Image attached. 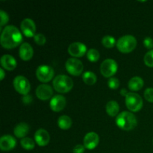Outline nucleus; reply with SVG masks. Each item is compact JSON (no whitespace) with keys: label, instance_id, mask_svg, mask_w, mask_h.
<instances>
[{"label":"nucleus","instance_id":"1","mask_svg":"<svg viewBox=\"0 0 153 153\" xmlns=\"http://www.w3.org/2000/svg\"><path fill=\"white\" fill-rule=\"evenodd\" d=\"M22 41V34L14 25H7L1 32V45L4 49H13L19 46Z\"/></svg>","mask_w":153,"mask_h":153},{"label":"nucleus","instance_id":"2","mask_svg":"<svg viewBox=\"0 0 153 153\" xmlns=\"http://www.w3.org/2000/svg\"><path fill=\"white\" fill-rule=\"evenodd\" d=\"M116 123L121 129L130 131L135 128L137 121L136 117L131 112L123 111L117 117Z\"/></svg>","mask_w":153,"mask_h":153},{"label":"nucleus","instance_id":"3","mask_svg":"<svg viewBox=\"0 0 153 153\" xmlns=\"http://www.w3.org/2000/svg\"><path fill=\"white\" fill-rule=\"evenodd\" d=\"M53 86L57 92L64 94L71 91L73 87V82L69 76L59 75L54 79Z\"/></svg>","mask_w":153,"mask_h":153},{"label":"nucleus","instance_id":"4","mask_svg":"<svg viewBox=\"0 0 153 153\" xmlns=\"http://www.w3.org/2000/svg\"><path fill=\"white\" fill-rule=\"evenodd\" d=\"M137 40L132 35H125L119 39L117 42V48L123 53H129L135 49Z\"/></svg>","mask_w":153,"mask_h":153},{"label":"nucleus","instance_id":"5","mask_svg":"<svg viewBox=\"0 0 153 153\" xmlns=\"http://www.w3.org/2000/svg\"><path fill=\"white\" fill-rule=\"evenodd\" d=\"M126 105L128 110L132 112H137L143 107V100L137 94L128 93L126 97Z\"/></svg>","mask_w":153,"mask_h":153},{"label":"nucleus","instance_id":"6","mask_svg":"<svg viewBox=\"0 0 153 153\" xmlns=\"http://www.w3.org/2000/svg\"><path fill=\"white\" fill-rule=\"evenodd\" d=\"M118 69L117 64L113 59H105L100 66V72L104 77H112L117 73Z\"/></svg>","mask_w":153,"mask_h":153},{"label":"nucleus","instance_id":"7","mask_svg":"<svg viewBox=\"0 0 153 153\" xmlns=\"http://www.w3.org/2000/svg\"><path fill=\"white\" fill-rule=\"evenodd\" d=\"M54 74H55V72H54L53 68L50 66L45 65V64L39 66L36 70V76L37 79L44 83L52 80Z\"/></svg>","mask_w":153,"mask_h":153},{"label":"nucleus","instance_id":"8","mask_svg":"<svg viewBox=\"0 0 153 153\" xmlns=\"http://www.w3.org/2000/svg\"><path fill=\"white\" fill-rule=\"evenodd\" d=\"M13 86L19 94L27 95L31 89V85L28 79L22 76H18L13 80Z\"/></svg>","mask_w":153,"mask_h":153},{"label":"nucleus","instance_id":"9","mask_svg":"<svg viewBox=\"0 0 153 153\" xmlns=\"http://www.w3.org/2000/svg\"><path fill=\"white\" fill-rule=\"evenodd\" d=\"M65 67L67 71L73 76L81 75L84 69V66L82 61L74 58H69L66 62Z\"/></svg>","mask_w":153,"mask_h":153},{"label":"nucleus","instance_id":"10","mask_svg":"<svg viewBox=\"0 0 153 153\" xmlns=\"http://www.w3.org/2000/svg\"><path fill=\"white\" fill-rule=\"evenodd\" d=\"M21 30L25 36L27 37H34L36 31V25L34 21L29 18L24 19L20 25Z\"/></svg>","mask_w":153,"mask_h":153},{"label":"nucleus","instance_id":"11","mask_svg":"<svg viewBox=\"0 0 153 153\" xmlns=\"http://www.w3.org/2000/svg\"><path fill=\"white\" fill-rule=\"evenodd\" d=\"M87 47L84 43L80 42H74L71 43L68 47V52L70 55L76 58L84 56L86 53Z\"/></svg>","mask_w":153,"mask_h":153},{"label":"nucleus","instance_id":"12","mask_svg":"<svg viewBox=\"0 0 153 153\" xmlns=\"http://www.w3.org/2000/svg\"><path fill=\"white\" fill-rule=\"evenodd\" d=\"M53 95V90L49 85H40L36 90V96L41 100H47Z\"/></svg>","mask_w":153,"mask_h":153},{"label":"nucleus","instance_id":"13","mask_svg":"<svg viewBox=\"0 0 153 153\" xmlns=\"http://www.w3.org/2000/svg\"><path fill=\"white\" fill-rule=\"evenodd\" d=\"M100 137L95 132H89L84 137V146L86 149L92 150L95 149L99 144Z\"/></svg>","mask_w":153,"mask_h":153},{"label":"nucleus","instance_id":"14","mask_svg":"<svg viewBox=\"0 0 153 153\" xmlns=\"http://www.w3.org/2000/svg\"><path fill=\"white\" fill-rule=\"evenodd\" d=\"M16 139L11 135H3L0 139V149L2 151L12 150L16 146Z\"/></svg>","mask_w":153,"mask_h":153},{"label":"nucleus","instance_id":"15","mask_svg":"<svg viewBox=\"0 0 153 153\" xmlns=\"http://www.w3.org/2000/svg\"><path fill=\"white\" fill-rule=\"evenodd\" d=\"M34 140L37 145L40 146H45L48 145L50 140L49 134L46 130L40 128L34 134Z\"/></svg>","mask_w":153,"mask_h":153},{"label":"nucleus","instance_id":"16","mask_svg":"<svg viewBox=\"0 0 153 153\" xmlns=\"http://www.w3.org/2000/svg\"><path fill=\"white\" fill-rule=\"evenodd\" d=\"M66 99L61 95H55L50 102V108L53 111L58 112L62 111L66 105Z\"/></svg>","mask_w":153,"mask_h":153},{"label":"nucleus","instance_id":"17","mask_svg":"<svg viewBox=\"0 0 153 153\" xmlns=\"http://www.w3.org/2000/svg\"><path fill=\"white\" fill-rule=\"evenodd\" d=\"M19 53L21 59L25 61H27L31 59L33 54H34V50H33L32 47H31V46L29 43H23L20 46Z\"/></svg>","mask_w":153,"mask_h":153},{"label":"nucleus","instance_id":"18","mask_svg":"<svg viewBox=\"0 0 153 153\" xmlns=\"http://www.w3.org/2000/svg\"><path fill=\"white\" fill-rule=\"evenodd\" d=\"M1 65L2 68L7 70H13L16 67V59L10 55H4L1 58Z\"/></svg>","mask_w":153,"mask_h":153},{"label":"nucleus","instance_id":"19","mask_svg":"<svg viewBox=\"0 0 153 153\" xmlns=\"http://www.w3.org/2000/svg\"><path fill=\"white\" fill-rule=\"evenodd\" d=\"M29 126L25 123H20L15 126L13 132L18 138H24L29 131Z\"/></svg>","mask_w":153,"mask_h":153},{"label":"nucleus","instance_id":"20","mask_svg":"<svg viewBox=\"0 0 153 153\" xmlns=\"http://www.w3.org/2000/svg\"><path fill=\"white\" fill-rule=\"evenodd\" d=\"M144 85L143 79L139 76L131 78L128 82V88L132 91H138L141 89Z\"/></svg>","mask_w":153,"mask_h":153},{"label":"nucleus","instance_id":"21","mask_svg":"<svg viewBox=\"0 0 153 153\" xmlns=\"http://www.w3.org/2000/svg\"><path fill=\"white\" fill-rule=\"evenodd\" d=\"M106 112H107L108 114L111 117H115L118 113H119L120 111V106L118 105V103L116 101H111L108 102L106 105Z\"/></svg>","mask_w":153,"mask_h":153},{"label":"nucleus","instance_id":"22","mask_svg":"<svg viewBox=\"0 0 153 153\" xmlns=\"http://www.w3.org/2000/svg\"><path fill=\"white\" fill-rule=\"evenodd\" d=\"M58 125L61 129H68L72 126V120L67 115H63L58 118Z\"/></svg>","mask_w":153,"mask_h":153},{"label":"nucleus","instance_id":"23","mask_svg":"<svg viewBox=\"0 0 153 153\" xmlns=\"http://www.w3.org/2000/svg\"><path fill=\"white\" fill-rule=\"evenodd\" d=\"M84 82L88 85H93L97 82V76L91 71H87L82 76Z\"/></svg>","mask_w":153,"mask_h":153},{"label":"nucleus","instance_id":"24","mask_svg":"<svg viewBox=\"0 0 153 153\" xmlns=\"http://www.w3.org/2000/svg\"><path fill=\"white\" fill-rule=\"evenodd\" d=\"M21 146L23 149H26V150H32L35 146V143L34 140L29 137H24L20 141Z\"/></svg>","mask_w":153,"mask_h":153},{"label":"nucleus","instance_id":"25","mask_svg":"<svg viewBox=\"0 0 153 153\" xmlns=\"http://www.w3.org/2000/svg\"><path fill=\"white\" fill-rule=\"evenodd\" d=\"M102 43L105 48L111 49V48H113L114 46L115 43H116V40L112 36L105 35L102 39Z\"/></svg>","mask_w":153,"mask_h":153},{"label":"nucleus","instance_id":"26","mask_svg":"<svg viewBox=\"0 0 153 153\" xmlns=\"http://www.w3.org/2000/svg\"><path fill=\"white\" fill-rule=\"evenodd\" d=\"M87 57L88 59L91 62H97L100 59V52L95 49H91L87 53Z\"/></svg>","mask_w":153,"mask_h":153},{"label":"nucleus","instance_id":"27","mask_svg":"<svg viewBox=\"0 0 153 153\" xmlns=\"http://www.w3.org/2000/svg\"><path fill=\"white\" fill-rule=\"evenodd\" d=\"M144 63L147 67H153V49L146 52L144 56Z\"/></svg>","mask_w":153,"mask_h":153},{"label":"nucleus","instance_id":"28","mask_svg":"<svg viewBox=\"0 0 153 153\" xmlns=\"http://www.w3.org/2000/svg\"><path fill=\"white\" fill-rule=\"evenodd\" d=\"M108 85L111 89H117L120 86V81L117 78L111 77L108 79Z\"/></svg>","mask_w":153,"mask_h":153},{"label":"nucleus","instance_id":"29","mask_svg":"<svg viewBox=\"0 0 153 153\" xmlns=\"http://www.w3.org/2000/svg\"><path fill=\"white\" fill-rule=\"evenodd\" d=\"M34 42L38 45H44L46 43V37L43 34H37L34 37Z\"/></svg>","mask_w":153,"mask_h":153},{"label":"nucleus","instance_id":"30","mask_svg":"<svg viewBox=\"0 0 153 153\" xmlns=\"http://www.w3.org/2000/svg\"><path fill=\"white\" fill-rule=\"evenodd\" d=\"M0 16H1V22H0V26L2 27L7 23V22L9 21V16L8 15H7V13L2 10H0Z\"/></svg>","mask_w":153,"mask_h":153},{"label":"nucleus","instance_id":"31","mask_svg":"<svg viewBox=\"0 0 153 153\" xmlns=\"http://www.w3.org/2000/svg\"><path fill=\"white\" fill-rule=\"evenodd\" d=\"M144 97L148 102H153V88H149L144 91Z\"/></svg>","mask_w":153,"mask_h":153},{"label":"nucleus","instance_id":"32","mask_svg":"<svg viewBox=\"0 0 153 153\" xmlns=\"http://www.w3.org/2000/svg\"><path fill=\"white\" fill-rule=\"evenodd\" d=\"M143 44L146 49H149L151 50V49L153 48V39L149 37H146L143 40Z\"/></svg>","mask_w":153,"mask_h":153},{"label":"nucleus","instance_id":"33","mask_svg":"<svg viewBox=\"0 0 153 153\" xmlns=\"http://www.w3.org/2000/svg\"><path fill=\"white\" fill-rule=\"evenodd\" d=\"M85 150V146L82 144H78L76 146H75V147L73 148V153H84Z\"/></svg>","mask_w":153,"mask_h":153},{"label":"nucleus","instance_id":"34","mask_svg":"<svg viewBox=\"0 0 153 153\" xmlns=\"http://www.w3.org/2000/svg\"><path fill=\"white\" fill-rule=\"evenodd\" d=\"M22 101H23V103H25V104L31 103L32 102V97L27 94V95H25L22 97Z\"/></svg>","mask_w":153,"mask_h":153},{"label":"nucleus","instance_id":"35","mask_svg":"<svg viewBox=\"0 0 153 153\" xmlns=\"http://www.w3.org/2000/svg\"><path fill=\"white\" fill-rule=\"evenodd\" d=\"M0 74H1V76H0V80H3L4 78V71L2 68L0 69Z\"/></svg>","mask_w":153,"mask_h":153},{"label":"nucleus","instance_id":"36","mask_svg":"<svg viewBox=\"0 0 153 153\" xmlns=\"http://www.w3.org/2000/svg\"><path fill=\"white\" fill-rule=\"evenodd\" d=\"M120 94H121V95L123 96V97H126L127 94H128V93L127 92L126 90V89H122V90H121V91H120Z\"/></svg>","mask_w":153,"mask_h":153}]
</instances>
